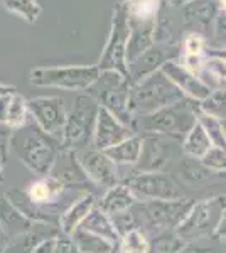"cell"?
<instances>
[{
    "label": "cell",
    "mask_w": 226,
    "mask_h": 253,
    "mask_svg": "<svg viewBox=\"0 0 226 253\" xmlns=\"http://www.w3.org/2000/svg\"><path fill=\"white\" fill-rule=\"evenodd\" d=\"M9 145L19 161L39 177L51 175L61 156V142L44 132L32 118L22 128L12 130Z\"/></svg>",
    "instance_id": "6da1fadb"
},
{
    "label": "cell",
    "mask_w": 226,
    "mask_h": 253,
    "mask_svg": "<svg viewBox=\"0 0 226 253\" xmlns=\"http://www.w3.org/2000/svg\"><path fill=\"white\" fill-rule=\"evenodd\" d=\"M196 124H198V103L184 98L150 115L135 117L132 128L137 135H164L184 140V137Z\"/></svg>",
    "instance_id": "7a4b0ae2"
},
{
    "label": "cell",
    "mask_w": 226,
    "mask_h": 253,
    "mask_svg": "<svg viewBox=\"0 0 226 253\" xmlns=\"http://www.w3.org/2000/svg\"><path fill=\"white\" fill-rule=\"evenodd\" d=\"M184 93L176 86L166 75L155 71L145 80L132 84L130 91V113L135 117L150 115V113L184 100Z\"/></svg>",
    "instance_id": "3957f363"
},
{
    "label": "cell",
    "mask_w": 226,
    "mask_h": 253,
    "mask_svg": "<svg viewBox=\"0 0 226 253\" xmlns=\"http://www.w3.org/2000/svg\"><path fill=\"white\" fill-rule=\"evenodd\" d=\"M100 101L90 93H80L76 96L73 108L68 112L66 125H64L61 150H83L88 149L90 142L93 144L94 126H96Z\"/></svg>",
    "instance_id": "277c9868"
},
{
    "label": "cell",
    "mask_w": 226,
    "mask_h": 253,
    "mask_svg": "<svg viewBox=\"0 0 226 253\" xmlns=\"http://www.w3.org/2000/svg\"><path fill=\"white\" fill-rule=\"evenodd\" d=\"M194 201L181 199V201H137L132 213L137 221V228L152 236L172 231L182 223Z\"/></svg>",
    "instance_id": "5b68a950"
},
{
    "label": "cell",
    "mask_w": 226,
    "mask_h": 253,
    "mask_svg": "<svg viewBox=\"0 0 226 253\" xmlns=\"http://www.w3.org/2000/svg\"><path fill=\"white\" fill-rule=\"evenodd\" d=\"M129 41H130L129 14H127L123 2H118L113 7L108 38H106L105 47L96 63V66L100 68L101 73L115 71V73H120L125 78H129V61H127Z\"/></svg>",
    "instance_id": "8992f818"
},
{
    "label": "cell",
    "mask_w": 226,
    "mask_h": 253,
    "mask_svg": "<svg viewBox=\"0 0 226 253\" xmlns=\"http://www.w3.org/2000/svg\"><path fill=\"white\" fill-rule=\"evenodd\" d=\"M101 71L96 64L93 66H39L29 75L34 86L59 88L68 91H88L100 78Z\"/></svg>",
    "instance_id": "52a82bcc"
},
{
    "label": "cell",
    "mask_w": 226,
    "mask_h": 253,
    "mask_svg": "<svg viewBox=\"0 0 226 253\" xmlns=\"http://www.w3.org/2000/svg\"><path fill=\"white\" fill-rule=\"evenodd\" d=\"M226 211V196L218 194L203 201H194L182 223L176 228V233L186 243L213 236Z\"/></svg>",
    "instance_id": "ba28073f"
},
{
    "label": "cell",
    "mask_w": 226,
    "mask_h": 253,
    "mask_svg": "<svg viewBox=\"0 0 226 253\" xmlns=\"http://www.w3.org/2000/svg\"><path fill=\"white\" fill-rule=\"evenodd\" d=\"M130 91H132V81L120 73L103 71L96 83L86 93L96 98L103 108L113 113L118 120L125 125L132 126L134 115L130 113Z\"/></svg>",
    "instance_id": "9c48e42d"
},
{
    "label": "cell",
    "mask_w": 226,
    "mask_h": 253,
    "mask_svg": "<svg viewBox=\"0 0 226 253\" xmlns=\"http://www.w3.org/2000/svg\"><path fill=\"white\" fill-rule=\"evenodd\" d=\"M132 191L137 201H181L184 198V189L176 179L164 170L152 172H135L127 181H123Z\"/></svg>",
    "instance_id": "30bf717a"
},
{
    "label": "cell",
    "mask_w": 226,
    "mask_h": 253,
    "mask_svg": "<svg viewBox=\"0 0 226 253\" xmlns=\"http://www.w3.org/2000/svg\"><path fill=\"white\" fill-rule=\"evenodd\" d=\"M31 118L51 137L61 142L68 112L61 96H36L27 100Z\"/></svg>",
    "instance_id": "8fae6325"
},
{
    "label": "cell",
    "mask_w": 226,
    "mask_h": 253,
    "mask_svg": "<svg viewBox=\"0 0 226 253\" xmlns=\"http://www.w3.org/2000/svg\"><path fill=\"white\" fill-rule=\"evenodd\" d=\"M78 162L83 167L85 174L94 186L110 189L118 184V166L103 150L83 149L76 152Z\"/></svg>",
    "instance_id": "7c38bea8"
},
{
    "label": "cell",
    "mask_w": 226,
    "mask_h": 253,
    "mask_svg": "<svg viewBox=\"0 0 226 253\" xmlns=\"http://www.w3.org/2000/svg\"><path fill=\"white\" fill-rule=\"evenodd\" d=\"M137 135L134 132L132 126L125 125L122 120H118L113 113L108 110L100 107L96 118V126H94V135H93V149L96 150H108L112 147L118 145L120 142L127 140V138Z\"/></svg>",
    "instance_id": "4fadbf2b"
},
{
    "label": "cell",
    "mask_w": 226,
    "mask_h": 253,
    "mask_svg": "<svg viewBox=\"0 0 226 253\" xmlns=\"http://www.w3.org/2000/svg\"><path fill=\"white\" fill-rule=\"evenodd\" d=\"M221 12L220 0H191L182 5V24L186 32H196L208 41L213 24Z\"/></svg>",
    "instance_id": "5bb4252c"
},
{
    "label": "cell",
    "mask_w": 226,
    "mask_h": 253,
    "mask_svg": "<svg viewBox=\"0 0 226 253\" xmlns=\"http://www.w3.org/2000/svg\"><path fill=\"white\" fill-rule=\"evenodd\" d=\"M162 73L184 93V96L196 101V103H201L211 93V89L206 86V83L198 75H194V73L184 68L179 59L167 61L162 66Z\"/></svg>",
    "instance_id": "9a60e30c"
},
{
    "label": "cell",
    "mask_w": 226,
    "mask_h": 253,
    "mask_svg": "<svg viewBox=\"0 0 226 253\" xmlns=\"http://www.w3.org/2000/svg\"><path fill=\"white\" fill-rule=\"evenodd\" d=\"M171 49L178 47L155 42L149 51H145L142 56H138L137 59L129 63V80L132 81V84L145 80L147 76L154 75L155 71H160L167 61L176 59L171 58Z\"/></svg>",
    "instance_id": "2e32d148"
},
{
    "label": "cell",
    "mask_w": 226,
    "mask_h": 253,
    "mask_svg": "<svg viewBox=\"0 0 226 253\" xmlns=\"http://www.w3.org/2000/svg\"><path fill=\"white\" fill-rule=\"evenodd\" d=\"M5 196L12 201V205L17 206L32 223H44V224L59 226V218H61V214H63L59 206L38 205V203L29 199L26 189H10Z\"/></svg>",
    "instance_id": "e0dca14e"
},
{
    "label": "cell",
    "mask_w": 226,
    "mask_h": 253,
    "mask_svg": "<svg viewBox=\"0 0 226 253\" xmlns=\"http://www.w3.org/2000/svg\"><path fill=\"white\" fill-rule=\"evenodd\" d=\"M143 147L138 164L135 166L137 172H152L162 170L171 161V147L164 142V135H142Z\"/></svg>",
    "instance_id": "ac0fdd59"
},
{
    "label": "cell",
    "mask_w": 226,
    "mask_h": 253,
    "mask_svg": "<svg viewBox=\"0 0 226 253\" xmlns=\"http://www.w3.org/2000/svg\"><path fill=\"white\" fill-rule=\"evenodd\" d=\"M98 199L96 196L91 193H83L80 198L73 203L71 206H68L66 210L63 211L59 218V230L63 235L71 236L78 228L83 224L86 219V216L91 213V210L96 206Z\"/></svg>",
    "instance_id": "d6986e66"
},
{
    "label": "cell",
    "mask_w": 226,
    "mask_h": 253,
    "mask_svg": "<svg viewBox=\"0 0 226 253\" xmlns=\"http://www.w3.org/2000/svg\"><path fill=\"white\" fill-rule=\"evenodd\" d=\"M57 162H61V167L59 169L54 167L51 175L59 179L68 189L69 187H86L93 184L88 179V175L85 174L81 164L78 162L75 150H61V156L57 159Z\"/></svg>",
    "instance_id": "ffe728a7"
},
{
    "label": "cell",
    "mask_w": 226,
    "mask_h": 253,
    "mask_svg": "<svg viewBox=\"0 0 226 253\" xmlns=\"http://www.w3.org/2000/svg\"><path fill=\"white\" fill-rule=\"evenodd\" d=\"M66 189L68 187L59 179H56L54 175H46V177H39L38 181H32L26 189V193L29 199L38 203V205L59 206L57 201H59V198L64 194Z\"/></svg>",
    "instance_id": "44dd1931"
},
{
    "label": "cell",
    "mask_w": 226,
    "mask_h": 253,
    "mask_svg": "<svg viewBox=\"0 0 226 253\" xmlns=\"http://www.w3.org/2000/svg\"><path fill=\"white\" fill-rule=\"evenodd\" d=\"M137 203L135 196L132 194V191L129 189V186L125 182H118L117 186L110 187V189L105 191V194L98 199L96 206L100 210H103L106 214L113 216L118 213H123V211L132 210Z\"/></svg>",
    "instance_id": "7402d4cb"
},
{
    "label": "cell",
    "mask_w": 226,
    "mask_h": 253,
    "mask_svg": "<svg viewBox=\"0 0 226 253\" xmlns=\"http://www.w3.org/2000/svg\"><path fill=\"white\" fill-rule=\"evenodd\" d=\"M0 224L9 235V238H12V236L31 231L36 223H32L17 206L12 205V201L7 196H2L0 198Z\"/></svg>",
    "instance_id": "603a6c76"
},
{
    "label": "cell",
    "mask_w": 226,
    "mask_h": 253,
    "mask_svg": "<svg viewBox=\"0 0 226 253\" xmlns=\"http://www.w3.org/2000/svg\"><path fill=\"white\" fill-rule=\"evenodd\" d=\"M80 228H83V230L90 231V233L98 235V236H101V238L108 240V242H112L115 247L118 248V243H120L122 236L117 231V228H115L112 216L106 214L105 211L100 210L98 206L93 208L91 213L86 216V219Z\"/></svg>",
    "instance_id": "cb8c5ba5"
},
{
    "label": "cell",
    "mask_w": 226,
    "mask_h": 253,
    "mask_svg": "<svg viewBox=\"0 0 226 253\" xmlns=\"http://www.w3.org/2000/svg\"><path fill=\"white\" fill-rule=\"evenodd\" d=\"M142 147H143V137L134 135L127 140L120 142L118 145L112 147V149L105 150L117 166H137L142 156Z\"/></svg>",
    "instance_id": "d4e9b609"
},
{
    "label": "cell",
    "mask_w": 226,
    "mask_h": 253,
    "mask_svg": "<svg viewBox=\"0 0 226 253\" xmlns=\"http://www.w3.org/2000/svg\"><path fill=\"white\" fill-rule=\"evenodd\" d=\"M129 14L130 24H150L157 22L159 12L164 0H122Z\"/></svg>",
    "instance_id": "484cf974"
},
{
    "label": "cell",
    "mask_w": 226,
    "mask_h": 253,
    "mask_svg": "<svg viewBox=\"0 0 226 253\" xmlns=\"http://www.w3.org/2000/svg\"><path fill=\"white\" fill-rule=\"evenodd\" d=\"M182 154L191 159H198L201 161L206 154L209 152V149L213 147L211 138L208 137L204 126L201 125V122L198 120V124L191 128V132L184 137L182 140Z\"/></svg>",
    "instance_id": "4316f807"
},
{
    "label": "cell",
    "mask_w": 226,
    "mask_h": 253,
    "mask_svg": "<svg viewBox=\"0 0 226 253\" xmlns=\"http://www.w3.org/2000/svg\"><path fill=\"white\" fill-rule=\"evenodd\" d=\"M198 76L209 89H226V61L206 54L203 69Z\"/></svg>",
    "instance_id": "83f0119b"
},
{
    "label": "cell",
    "mask_w": 226,
    "mask_h": 253,
    "mask_svg": "<svg viewBox=\"0 0 226 253\" xmlns=\"http://www.w3.org/2000/svg\"><path fill=\"white\" fill-rule=\"evenodd\" d=\"M71 238L75 240L80 253H115V248H117L112 242L90 233L83 228H78L71 235Z\"/></svg>",
    "instance_id": "f1b7e54d"
},
{
    "label": "cell",
    "mask_w": 226,
    "mask_h": 253,
    "mask_svg": "<svg viewBox=\"0 0 226 253\" xmlns=\"http://www.w3.org/2000/svg\"><path fill=\"white\" fill-rule=\"evenodd\" d=\"M29 117H31V113H29L27 100L19 91L12 93L9 100V108H7L5 125L10 130H19L29 122Z\"/></svg>",
    "instance_id": "f546056e"
},
{
    "label": "cell",
    "mask_w": 226,
    "mask_h": 253,
    "mask_svg": "<svg viewBox=\"0 0 226 253\" xmlns=\"http://www.w3.org/2000/svg\"><path fill=\"white\" fill-rule=\"evenodd\" d=\"M2 2L7 10L19 15L27 24H36L43 14V7L38 0H2Z\"/></svg>",
    "instance_id": "4dcf8cb0"
},
{
    "label": "cell",
    "mask_w": 226,
    "mask_h": 253,
    "mask_svg": "<svg viewBox=\"0 0 226 253\" xmlns=\"http://www.w3.org/2000/svg\"><path fill=\"white\" fill-rule=\"evenodd\" d=\"M186 242L176 233V230L166 231L152 236L150 240V253H179L186 248Z\"/></svg>",
    "instance_id": "1f68e13d"
},
{
    "label": "cell",
    "mask_w": 226,
    "mask_h": 253,
    "mask_svg": "<svg viewBox=\"0 0 226 253\" xmlns=\"http://www.w3.org/2000/svg\"><path fill=\"white\" fill-rule=\"evenodd\" d=\"M118 250L120 253H150V240L140 228H134L120 238Z\"/></svg>",
    "instance_id": "d6a6232c"
},
{
    "label": "cell",
    "mask_w": 226,
    "mask_h": 253,
    "mask_svg": "<svg viewBox=\"0 0 226 253\" xmlns=\"http://www.w3.org/2000/svg\"><path fill=\"white\" fill-rule=\"evenodd\" d=\"M198 110L220 120L226 118V89H211V93L198 103Z\"/></svg>",
    "instance_id": "836d02e7"
},
{
    "label": "cell",
    "mask_w": 226,
    "mask_h": 253,
    "mask_svg": "<svg viewBox=\"0 0 226 253\" xmlns=\"http://www.w3.org/2000/svg\"><path fill=\"white\" fill-rule=\"evenodd\" d=\"M198 120L201 122V125L204 126L208 137L211 138L213 147H220V149L226 150V135H225V128H223V124H221L220 118L206 115V113H203L198 110Z\"/></svg>",
    "instance_id": "e575fe53"
},
{
    "label": "cell",
    "mask_w": 226,
    "mask_h": 253,
    "mask_svg": "<svg viewBox=\"0 0 226 253\" xmlns=\"http://www.w3.org/2000/svg\"><path fill=\"white\" fill-rule=\"evenodd\" d=\"M208 49L211 51H223L226 49V10L221 9L213 24L211 34L208 38Z\"/></svg>",
    "instance_id": "d590c367"
},
{
    "label": "cell",
    "mask_w": 226,
    "mask_h": 253,
    "mask_svg": "<svg viewBox=\"0 0 226 253\" xmlns=\"http://www.w3.org/2000/svg\"><path fill=\"white\" fill-rule=\"evenodd\" d=\"M181 47H184V54L187 56H206L208 41L204 36L196 34V32H186Z\"/></svg>",
    "instance_id": "8d00e7d4"
},
{
    "label": "cell",
    "mask_w": 226,
    "mask_h": 253,
    "mask_svg": "<svg viewBox=\"0 0 226 253\" xmlns=\"http://www.w3.org/2000/svg\"><path fill=\"white\" fill-rule=\"evenodd\" d=\"M204 166L208 169L215 170V172H223L226 174V150L220 149V147H211L209 152L201 159Z\"/></svg>",
    "instance_id": "74e56055"
},
{
    "label": "cell",
    "mask_w": 226,
    "mask_h": 253,
    "mask_svg": "<svg viewBox=\"0 0 226 253\" xmlns=\"http://www.w3.org/2000/svg\"><path fill=\"white\" fill-rule=\"evenodd\" d=\"M112 219H113V224H115V228H117L118 233H120V236L129 233V231L134 230V228H137V221H135V216L132 213V210L113 214Z\"/></svg>",
    "instance_id": "f35d334b"
},
{
    "label": "cell",
    "mask_w": 226,
    "mask_h": 253,
    "mask_svg": "<svg viewBox=\"0 0 226 253\" xmlns=\"http://www.w3.org/2000/svg\"><path fill=\"white\" fill-rule=\"evenodd\" d=\"M54 253H80V250H78L75 240H73L71 236H66V235L61 233L56 240Z\"/></svg>",
    "instance_id": "ab89813d"
},
{
    "label": "cell",
    "mask_w": 226,
    "mask_h": 253,
    "mask_svg": "<svg viewBox=\"0 0 226 253\" xmlns=\"http://www.w3.org/2000/svg\"><path fill=\"white\" fill-rule=\"evenodd\" d=\"M59 236V235H57ZM57 236H52V238H46L43 240L38 247L32 250V253H54V248H56V240Z\"/></svg>",
    "instance_id": "60d3db41"
},
{
    "label": "cell",
    "mask_w": 226,
    "mask_h": 253,
    "mask_svg": "<svg viewBox=\"0 0 226 253\" xmlns=\"http://www.w3.org/2000/svg\"><path fill=\"white\" fill-rule=\"evenodd\" d=\"M179 253H218L216 250H211V248H206V247H199V245H194V243H187L186 248H182V252Z\"/></svg>",
    "instance_id": "b9f144b4"
},
{
    "label": "cell",
    "mask_w": 226,
    "mask_h": 253,
    "mask_svg": "<svg viewBox=\"0 0 226 253\" xmlns=\"http://www.w3.org/2000/svg\"><path fill=\"white\" fill-rule=\"evenodd\" d=\"M10 95H12V93H10ZM10 95L0 96V124H3V125H5V120H7V108H9Z\"/></svg>",
    "instance_id": "7bdbcfd3"
},
{
    "label": "cell",
    "mask_w": 226,
    "mask_h": 253,
    "mask_svg": "<svg viewBox=\"0 0 226 253\" xmlns=\"http://www.w3.org/2000/svg\"><path fill=\"white\" fill-rule=\"evenodd\" d=\"M9 235L5 233V230H3V226L0 224V253H5V248L7 245H9Z\"/></svg>",
    "instance_id": "ee69618b"
},
{
    "label": "cell",
    "mask_w": 226,
    "mask_h": 253,
    "mask_svg": "<svg viewBox=\"0 0 226 253\" xmlns=\"http://www.w3.org/2000/svg\"><path fill=\"white\" fill-rule=\"evenodd\" d=\"M3 162H5V152H3V149L0 147V184H3V181H5V172H3Z\"/></svg>",
    "instance_id": "f6af8a7d"
},
{
    "label": "cell",
    "mask_w": 226,
    "mask_h": 253,
    "mask_svg": "<svg viewBox=\"0 0 226 253\" xmlns=\"http://www.w3.org/2000/svg\"><path fill=\"white\" fill-rule=\"evenodd\" d=\"M15 91H17V88H15V86H10V84H2V83H0V96L10 95V93H15Z\"/></svg>",
    "instance_id": "bcb514c9"
},
{
    "label": "cell",
    "mask_w": 226,
    "mask_h": 253,
    "mask_svg": "<svg viewBox=\"0 0 226 253\" xmlns=\"http://www.w3.org/2000/svg\"><path fill=\"white\" fill-rule=\"evenodd\" d=\"M206 54H209V56H216V58H221L223 61H226V49H223V51H211V49H208Z\"/></svg>",
    "instance_id": "7dc6e473"
},
{
    "label": "cell",
    "mask_w": 226,
    "mask_h": 253,
    "mask_svg": "<svg viewBox=\"0 0 226 253\" xmlns=\"http://www.w3.org/2000/svg\"><path fill=\"white\" fill-rule=\"evenodd\" d=\"M187 2H191V0H171L169 5H172V7H182V5H186Z\"/></svg>",
    "instance_id": "c3c4849f"
},
{
    "label": "cell",
    "mask_w": 226,
    "mask_h": 253,
    "mask_svg": "<svg viewBox=\"0 0 226 253\" xmlns=\"http://www.w3.org/2000/svg\"><path fill=\"white\" fill-rule=\"evenodd\" d=\"M220 5H221V9L226 10V0H220Z\"/></svg>",
    "instance_id": "681fc988"
},
{
    "label": "cell",
    "mask_w": 226,
    "mask_h": 253,
    "mask_svg": "<svg viewBox=\"0 0 226 253\" xmlns=\"http://www.w3.org/2000/svg\"><path fill=\"white\" fill-rule=\"evenodd\" d=\"M221 124H223V128H225V135H226V118H225V120H221Z\"/></svg>",
    "instance_id": "f907efd6"
},
{
    "label": "cell",
    "mask_w": 226,
    "mask_h": 253,
    "mask_svg": "<svg viewBox=\"0 0 226 253\" xmlns=\"http://www.w3.org/2000/svg\"><path fill=\"white\" fill-rule=\"evenodd\" d=\"M164 2H167V3H169V2H171V0H164Z\"/></svg>",
    "instance_id": "816d5d0a"
}]
</instances>
